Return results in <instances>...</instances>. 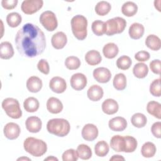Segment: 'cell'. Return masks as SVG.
<instances>
[{"label": "cell", "instance_id": "14", "mask_svg": "<svg viewBox=\"0 0 161 161\" xmlns=\"http://www.w3.org/2000/svg\"><path fill=\"white\" fill-rule=\"evenodd\" d=\"M25 126L27 130L31 133H38L42 129V122L37 116H30L25 121Z\"/></svg>", "mask_w": 161, "mask_h": 161}, {"label": "cell", "instance_id": "37", "mask_svg": "<svg viewBox=\"0 0 161 161\" xmlns=\"http://www.w3.org/2000/svg\"><path fill=\"white\" fill-rule=\"evenodd\" d=\"M77 152L79 158L82 160H88L92 157V150L91 148L86 144H80L77 146Z\"/></svg>", "mask_w": 161, "mask_h": 161}, {"label": "cell", "instance_id": "25", "mask_svg": "<svg viewBox=\"0 0 161 161\" xmlns=\"http://www.w3.org/2000/svg\"><path fill=\"white\" fill-rule=\"evenodd\" d=\"M145 45L152 50L157 51L161 48V41L155 35H149L145 39Z\"/></svg>", "mask_w": 161, "mask_h": 161}, {"label": "cell", "instance_id": "21", "mask_svg": "<svg viewBox=\"0 0 161 161\" xmlns=\"http://www.w3.org/2000/svg\"><path fill=\"white\" fill-rule=\"evenodd\" d=\"M14 55V50L12 44L9 42H3L0 44V57L8 60Z\"/></svg>", "mask_w": 161, "mask_h": 161}, {"label": "cell", "instance_id": "44", "mask_svg": "<svg viewBox=\"0 0 161 161\" xmlns=\"http://www.w3.org/2000/svg\"><path fill=\"white\" fill-rule=\"evenodd\" d=\"M37 68L40 72L43 74L47 75L50 72V67L48 62L45 59H41L37 64Z\"/></svg>", "mask_w": 161, "mask_h": 161}, {"label": "cell", "instance_id": "15", "mask_svg": "<svg viewBox=\"0 0 161 161\" xmlns=\"http://www.w3.org/2000/svg\"><path fill=\"white\" fill-rule=\"evenodd\" d=\"M109 128L114 131H122L127 126V121L123 117L116 116L109 121Z\"/></svg>", "mask_w": 161, "mask_h": 161}, {"label": "cell", "instance_id": "28", "mask_svg": "<svg viewBox=\"0 0 161 161\" xmlns=\"http://www.w3.org/2000/svg\"><path fill=\"white\" fill-rule=\"evenodd\" d=\"M124 138V147L123 152L131 153L133 152L137 147V141L136 138L131 136H125Z\"/></svg>", "mask_w": 161, "mask_h": 161}, {"label": "cell", "instance_id": "30", "mask_svg": "<svg viewBox=\"0 0 161 161\" xmlns=\"http://www.w3.org/2000/svg\"><path fill=\"white\" fill-rule=\"evenodd\" d=\"M138 11L137 5L132 1H127L121 7L122 13L128 17L134 16Z\"/></svg>", "mask_w": 161, "mask_h": 161}, {"label": "cell", "instance_id": "1", "mask_svg": "<svg viewBox=\"0 0 161 161\" xmlns=\"http://www.w3.org/2000/svg\"><path fill=\"white\" fill-rule=\"evenodd\" d=\"M14 41L19 54L27 58H33L42 54L46 48L44 33L32 23L24 25L16 33Z\"/></svg>", "mask_w": 161, "mask_h": 161}, {"label": "cell", "instance_id": "22", "mask_svg": "<svg viewBox=\"0 0 161 161\" xmlns=\"http://www.w3.org/2000/svg\"><path fill=\"white\" fill-rule=\"evenodd\" d=\"M145 28L143 25L138 23H133L129 28L128 33L130 36L134 40H138L142 37L144 34Z\"/></svg>", "mask_w": 161, "mask_h": 161}, {"label": "cell", "instance_id": "42", "mask_svg": "<svg viewBox=\"0 0 161 161\" xmlns=\"http://www.w3.org/2000/svg\"><path fill=\"white\" fill-rule=\"evenodd\" d=\"M150 94L155 97H160L161 96V87L160 79H157L152 81L150 86Z\"/></svg>", "mask_w": 161, "mask_h": 161}, {"label": "cell", "instance_id": "26", "mask_svg": "<svg viewBox=\"0 0 161 161\" xmlns=\"http://www.w3.org/2000/svg\"><path fill=\"white\" fill-rule=\"evenodd\" d=\"M147 112L157 119L161 118V104L157 101H151L147 105Z\"/></svg>", "mask_w": 161, "mask_h": 161}, {"label": "cell", "instance_id": "36", "mask_svg": "<svg viewBox=\"0 0 161 161\" xmlns=\"http://www.w3.org/2000/svg\"><path fill=\"white\" fill-rule=\"evenodd\" d=\"M111 6L109 3L104 1L98 2L95 6V11L99 16H104L109 13Z\"/></svg>", "mask_w": 161, "mask_h": 161}, {"label": "cell", "instance_id": "12", "mask_svg": "<svg viewBox=\"0 0 161 161\" xmlns=\"http://www.w3.org/2000/svg\"><path fill=\"white\" fill-rule=\"evenodd\" d=\"M49 87L50 89L57 94L63 93L67 88V84L64 79L62 77L55 76L51 79L49 82Z\"/></svg>", "mask_w": 161, "mask_h": 161}, {"label": "cell", "instance_id": "24", "mask_svg": "<svg viewBox=\"0 0 161 161\" xmlns=\"http://www.w3.org/2000/svg\"><path fill=\"white\" fill-rule=\"evenodd\" d=\"M119 48L114 43H108L106 44L103 48L104 56L109 59L114 58L118 53Z\"/></svg>", "mask_w": 161, "mask_h": 161}, {"label": "cell", "instance_id": "23", "mask_svg": "<svg viewBox=\"0 0 161 161\" xmlns=\"http://www.w3.org/2000/svg\"><path fill=\"white\" fill-rule=\"evenodd\" d=\"M85 60L89 65L94 66L99 64L101 62L102 57L98 51L91 50L86 53Z\"/></svg>", "mask_w": 161, "mask_h": 161}, {"label": "cell", "instance_id": "11", "mask_svg": "<svg viewBox=\"0 0 161 161\" xmlns=\"http://www.w3.org/2000/svg\"><path fill=\"white\" fill-rule=\"evenodd\" d=\"M98 129L97 126L93 124L88 123L84 126L82 130V138L89 142L94 140L98 136Z\"/></svg>", "mask_w": 161, "mask_h": 161}, {"label": "cell", "instance_id": "46", "mask_svg": "<svg viewBox=\"0 0 161 161\" xmlns=\"http://www.w3.org/2000/svg\"><path fill=\"white\" fill-rule=\"evenodd\" d=\"M160 60L159 59L153 60L150 63V69H151L152 72L156 74H160Z\"/></svg>", "mask_w": 161, "mask_h": 161}, {"label": "cell", "instance_id": "47", "mask_svg": "<svg viewBox=\"0 0 161 161\" xmlns=\"http://www.w3.org/2000/svg\"><path fill=\"white\" fill-rule=\"evenodd\" d=\"M160 127H161V123L160 121L154 123L151 127L152 133L155 137L157 138H160L161 137Z\"/></svg>", "mask_w": 161, "mask_h": 161}, {"label": "cell", "instance_id": "2", "mask_svg": "<svg viewBox=\"0 0 161 161\" xmlns=\"http://www.w3.org/2000/svg\"><path fill=\"white\" fill-rule=\"evenodd\" d=\"M23 147L26 152L36 157L43 155L47 150V143L43 140L34 137L26 138L24 141Z\"/></svg>", "mask_w": 161, "mask_h": 161}, {"label": "cell", "instance_id": "49", "mask_svg": "<svg viewBox=\"0 0 161 161\" xmlns=\"http://www.w3.org/2000/svg\"><path fill=\"white\" fill-rule=\"evenodd\" d=\"M110 161L113 160H125V158L119 155H114L112 156L111 158H110Z\"/></svg>", "mask_w": 161, "mask_h": 161}, {"label": "cell", "instance_id": "5", "mask_svg": "<svg viewBox=\"0 0 161 161\" xmlns=\"http://www.w3.org/2000/svg\"><path fill=\"white\" fill-rule=\"evenodd\" d=\"M2 108L6 114L13 119H19L22 116V111L18 101L14 98L8 97L2 102Z\"/></svg>", "mask_w": 161, "mask_h": 161}, {"label": "cell", "instance_id": "50", "mask_svg": "<svg viewBox=\"0 0 161 161\" xmlns=\"http://www.w3.org/2000/svg\"><path fill=\"white\" fill-rule=\"evenodd\" d=\"M44 160H56V161H58V158L53 157V156H50V157H48L47 158H45Z\"/></svg>", "mask_w": 161, "mask_h": 161}, {"label": "cell", "instance_id": "32", "mask_svg": "<svg viewBox=\"0 0 161 161\" xmlns=\"http://www.w3.org/2000/svg\"><path fill=\"white\" fill-rule=\"evenodd\" d=\"M157 151L155 144L152 142H148L145 143L141 148V153L145 158H150L155 155Z\"/></svg>", "mask_w": 161, "mask_h": 161}, {"label": "cell", "instance_id": "19", "mask_svg": "<svg viewBox=\"0 0 161 161\" xmlns=\"http://www.w3.org/2000/svg\"><path fill=\"white\" fill-rule=\"evenodd\" d=\"M104 94L103 88L96 84L91 86L87 90V95L88 98L92 101H97L100 100Z\"/></svg>", "mask_w": 161, "mask_h": 161}, {"label": "cell", "instance_id": "35", "mask_svg": "<svg viewBox=\"0 0 161 161\" xmlns=\"http://www.w3.org/2000/svg\"><path fill=\"white\" fill-rule=\"evenodd\" d=\"M109 147L108 143L104 140L98 142L94 146V152L97 156L103 157L109 152Z\"/></svg>", "mask_w": 161, "mask_h": 161}, {"label": "cell", "instance_id": "27", "mask_svg": "<svg viewBox=\"0 0 161 161\" xmlns=\"http://www.w3.org/2000/svg\"><path fill=\"white\" fill-rule=\"evenodd\" d=\"M40 106L38 100L34 97L26 98L23 103V107L25 111L28 113H34L36 111Z\"/></svg>", "mask_w": 161, "mask_h": 161}, {"label": "cell", "instance_id": "20", "mask_svg": "<svg viewBox=\"0 0 161 161\" xmlns=\"http://www.w3.org/2000/svg\"><path fill=\"white\" fill-rule=\"evenodd\" d=\"M43 86L42 80L36 76H31L29 77L26 81V87L31 92H39Z\"/></svg>", "mask_w": 161, "mask_h": 161}, {"label": "cell", "instance_id": "51", "mask_svg": "<svg viewBox=\"0 0 161 161\" xmlns=\"http://www.w3.org/2000/svg\"><path fill=\"white\" fill-rule=\"evenodd\" d=\"M31 160L30 158H27V157H21V158H19L17 159V160Z\"/></svg>", "mask_w": 161, "mask_h": 161}, {"label": "cell", "instance_id": "29", "mask_svg": "<svg viewBox=\"0 0 161 161\" xmlns=\"http://www.w3.org/2000/svg\"><path fill=\"white\" fill-rule=\"evenodd\" d=\"M148 72V67L144 63H137L133 68V73L134 75L138 79L145 78Z\"/></svg>", "mask_w": 161, "mask_h": 161}, {"label": "cell", "instance_id": "39", "mask_svg": "<svg viewBox=\"0 0 161 161\" xmlns=\"http://www.w3.org/2000/svg\"><path fill=\"white\" fill-rule=\"evenodd\" d=\"M93 33L97 36H102L106 33V23L101 20H96L92 22L91 26Z\"/></svg>", "mask_w": 161, "mask_h": 161}, {"label": "cell", "instance_id": "45", "mask_svg": "<svg viewBox=\"0 0 161 161\" xmlns=\"http://www.w3.org/2000/svg\"><path fill=\"white\" fill-rule=\"evenodd\" d=\"M135 58L139 62H145L150 58V53L145 50L139 51L135 53Z\"/></svg>", "mask_w": 161, "mask_h": 161}, {"label": "cell", "instance_id": "16", "mask_svg": "<svg viewBox=\"0 0 161 161\" xmlns=\"http://www.w3.org/2000/svg\"><path fill=\"white\" fill-rule=\"evenodd\" d=\"M51 42L53 47L55 49H62L67 44V38L64 32L58 31L52 36Z\"/></svg>", "mask_w": 161, "mask_h": 161}, {"label": "cell", "instance_id": "34", "mask_svg": "<svg viewBox=\"0 0 161 161\" xmlns=\"http://www.w3.org/2000/svg\"><path fill=\"white\" fill-rule=\"evenodd\" d=\"M131 124L136 128H140L144 127L147 122V119L146 116L141 113H135L131 118Z\"/></svg>", "mask_w": 161, "mask_h": 161}, {"label": "cell", "instance_id": "4", "mask_svg": "<svg viewBox=\"0 0 161 161\" xmlns=\"http://www.w3.org/2000/svg\"><path fill=\"white\" fill-rule=\"evenodd\" d=\"M71 28L74 36L79 40H84L87 34V20L85 16L80 14L74 16L71 19Z\"/></svg>", "mask_w": 161, "mask_h": 161}, {"label": "cell", "instance_id": "13", "mask_svg": "<svg viewBox=\"0 0 161 161\" xmlns=\"http://www.w3.org/2000/svg\"><path fill=\"white\" fill-rule=\"evenodd\" d=\"M93 77L99 83H106L111 79V73L106 67H97L93 71Z\"/></svg>", "mask_w": 161, "mask_h": 161}, {"label": "cell", "instance_id": "31", "mask_svg": "<svg viewBox=\"0 0 161 161\" xmlns=\"http://www.w3.org/2000/svg\"><path fill=\"white\" fill-rule=\"evenodd\" d=\"M111 148L116 152H123L124 147V138L121 135H114L110 140Z\"/></svg>", "mask_w": 161, "mask_h": 161}, {"label": "cell", "instance_id": "40", "mask_svg": "<svg viewBox=\"0 0 161 161\" xmlns=\"http://www.w3.org/2000/svg\"><path fill=\"white\" fill-rule=\"evenodd\" d=\"M131 59L127 55H122L116 60V66L121 70L128 69L131 65Z\"/></svg>", "mask_w": 161, "mask_h": 161}, {"label": "cell", "instance_id": "18", "mask_svg": "<svg viewBox=\"0 0 161 161\" xmlns=\"http://www.w3.org/2000/svg\"><path fill=\"white\" fill-rule=\"evenodd\" d=\"M119 109L118 103L113 99H107L102 103V110L106 114L111 115L117 113Z\"/></svg>", "mask_w": 161, "mask_h": 161}, {"label": "cell", "instance_id": "38", "mask_svg": "<svg viewBox=\"0 0 161 161\" xmlns=\"http://www.w3.org/2000/svg\"><path fill=\"white\" fill-rule=\"evenodd\" d=\"M21 16L16 12L10 13L6 16V22L8 25L12 28L18 26L21 23Z\"/></svg>", "mask_w": 161, "mask_h": 161}, {"label": "cell", "instance_id": "43", "mask_svg": "<svg viewBox=\"0 0 161 161\" xmlns=\"http://www.w3.org/2000/svg\"><path fill=\"white\" fill-rule=\"evenodd\" d=\"M79 155L77 150L70 148L65 151L62 154V160L64 161H77Z\"/></svg>", "mask_w": 161, "mask_h": 161}, {"label": "cell", "instance_id": "8", "mask_svg": "<svg viewBox=\"0 0 161 161\" xmlns=\"http://www.w3.org/2000/svg\"><path fill=\"white\" fill-rule=\"evenodd\" d=\"M43 5L42 0H25L21 3V9L26 14H32L40 10Z\"/></svg>", "mask_w": 161, "mask_h": 161}, {"label": "cell", "instance_id": "6", "mask_svg": "<svg viewBox=\"0 0 161 161\" xmlns=\"http://www.w3.org/2000/svg\"><path fill=\"white\" fill-rule=\"evenodd\" d=\"M106 23V35L112 36L122 33L126 26V20L121 17H115L108 19Z\"/></svg>", "mask_w": 161, "mask_h": 161}, {"label": "cell", "instance_id": "3", "mask_svg": "<svg viewBox=\"0 0 161 161\" xmlns=\"http://www.w3.org/2000/svg\"><path fill=\"white\" fill-rule=\"evenodd\" d=\"M47 131L55 136L64 137L67 135L70 130L69 122L64 118L50 119L47 124Z\"/></svg>", "mask_w": 161, "mask_h": 161}, {"label": "cell", "instance_id": "10", "mask_svg": "<svg viewBox=\"0 0 161 161\" xmlns=\"http://www.w3.org/2000/svg\"><path fill=\"white\" fill-rule=\"evenodd\" d=\"M3 132L6 138L12 140L16 139L19 136L21 129L17 123L10 122L4 126Z\"/></svg>", "mask_w": 161, "mask_h": 161}, {"label": "cell", "instance_id": "9", "mask_svg": "<svg viewBox=\"0 0 161 161\" xmlns=\"http://www.w3.org/2000/svg\"><path fill=\"white\" fill-rule=\"evenodd\" d=\"M71 87L75 91H81L87 85V77L82 73H75L72 75L70 80Z\"/></svg>", "mask_w": 161, "mask_h": 161}, {"label": "cell", "instance_id": "17", "mask_svg": "<svg viewBox=\"0 0 161 161\" xmlns=\"http://www.w3.org/2000/svg\"><path fill=\"white\" fill-rule=\"evenodd\" d=\"M47 109L52 114H58L62 111L63 104L58 98L51 97L47 100Z\"/></svg>", "mask_w": 161, "mask_h": 161}, {"label": "cell", "instance_id": "7", "mask_svg": "<svg viewBox=\"0 0 161 161\" xmlns=\"http://www.w3.org/2000/svg\"><path fill=\"white\" fill-rule=\"evenodd\" d=\"M40 22L48 31H54L58 26V21L55 13L51 11L43 12L40 16Z\"/></svg>", "mask_w": 161, "mask_h": 161}, {"label": "cell", "instance_id": "48", "mask_svg": "<svg viewBox=\"0 0 161 161\" xmlns=\"http://www.w3.org/2000/svg\"><path fill=\"white\" fill-rule=\"evenodd\" d=\"M18 2L17 0H3L1 5L6 9H13L17 6Z\"/></svg>", "mask_w": 161, "mask_h": 161}, {"label": "cell", "instance_id": "33", "mask_svg": "<svg viewBox=\"0 0 161 161\" xmlns=\"http://www.w3.org/2000/svg\"><path fill=\"white\" fill-rule=\"evenodd\" d=\"M113 86L118 91H123L126 87V77L123 73H119L115 75L113 79Z\"/></svg>", "mask_w": 161, "mask_h": 161}, {"label": "cell", "instance_id": "41", "mask_svg": "<svg viewBox=\"0 0 161 161\" xmlns=\"http://www.w3.org/2000/svg\"><path fill=\"white\" fill-rule=\"evenodd\" d=\"M65 65L69 70H75L79 68L80 60L75 56H69L65 60Z\"/></svg>", "mask_w": 161, "mask_h": 161}]
</instances>
